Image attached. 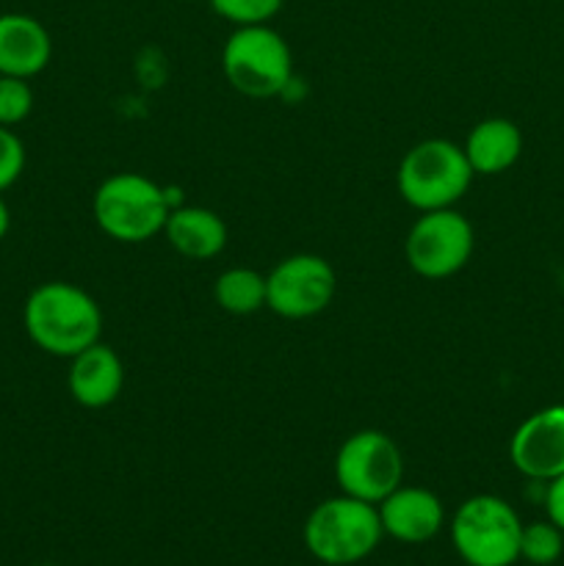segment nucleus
Returning <instances> with one entry per match:
<instances>
[{"label": "nucleus", "mask_w": 564, "mask_h": 566, "mask_svg": "<svg viewBox=\"0 0 564 566\" xmlns=\"http://www.w3.org/2000/svg\"><path fill=\"white\" fill-rule=\"evenodd\" d=\"M473 224L453 208L429 210L415 219L404 241L407 265L424 280H448L468 265L473 254Z\"/></svg>", "instance_id": "obj_8"}, {"label": "nucleus", "mask_w": 564, "mask_h": 566, "mask_svg": "<svg viewBox=\"0 0 564 566\" xmlns=\"http://www.w3.org/2000/svg\"><path fill=\"white\" fill-rule=\"evenodd\" d=\"M33 111V88L25 77L0 75V127H17Z\"/></svg>", "instance_id": "obj_19"}, {"label": "nucleus", "mask_w": 564, "mask_h": 566, "mask_svg": "<svg viewBox=\"0 0 564 566\" xmlns=\"http://www.w3.org/2000/svg\"><path fill=\"white\" fill-rule=\"evenodd\" d=\"M464 158H468L473 175H503L512 169L523 153V133L512 119L503 116H490L473 125L462 144Z\"/></svg>", "instance_id": "obj_14"}, {"label": "nucleus", "mask_w": 564, "mask_h": 566, "mask_svg": "<svg viewBox=\"0 0 564 566\" xmlns=\"http://www.w3.org/2000/svg\"><path fill=\"white\" fill-rule=\"evenodd\" d=\"M180 3H191V0H180Z\"/></svg>", "instance_id": "obj_23"}, {"label": "nucleus", "mask_w": 564, "mask_h": 566, "mask_svg": "<svg viewBox=\"0 0 564 566\" xmlns=\"http://www.w3.org/2000/svg\"><path fill=\"white\" fill-rule=\"evenodd\" d=\"M11 227V213H9V205H6V199L0 197V241L6 238V232H9Z\"/></svg>", "instance_id": "obj_22"}, {"label": "nucleus", "mask_w": 564, "mask_h": 566, "mask_svg": "<svg viewBox=\"0 0 564 566\" xmlns=\"http://www.w3.org/2000/svg\"><path fill=\"white\" fill-rule=\"evenodd\" d=\"M335 481L341 495L382 503L404 481V459L393 437L363 429L343 440L335 457Z\"/></svg>", "instance_id": "obj_7"}, {"label": "nucleus", "mask_w": 564, "mask_h": 566, "mask_svg": "<svg viewBox=\"0 0 564 566\" xmlns=\"http://www.w3.org/2000/svg\"><path fill=\"white\" fill-rule=\"evenodd\" d=\"M335 271L318 254H291L265 274V307L288 321L324 313L335 296Z\"/></svg>", "instance_id": "obj_9"}, {"label": "nucleus", "mask_w": 564, "mask_h": 566, "mask_svg": "<svg viewBox=\"0 0 564 566\" xmlns=\"http://www.w3.org/2000/svg\"><path fill=\"white\" fill-rule=\"evenodd\" d=\"M545 512L547 520L564 531V473L545 484Z\"/></svg>", "instance_id": "obj_21"}, {"label": "nucleus", "mask_w": 564, "mask_h": 566, "mask_svg": "<svg viewBox=\"0 0 564 566\" xmlns=\"http://www.w3.org/2000/svg\"><path fill=\"white\" fill-rule=\"evenodd\" d=\"M464 149L448 138H426L398 164V193L418 213L453 208L473 182Z\"/></svg>", "instance_id": "obj_3"}, {"label": "nucleus", "mask_w": 564, "mask_h": 566, "mask_svg": "<svg viewBox=\"0 0 564 566\" xmlns=\"http://www.w3.org/2000/svg\"><path fill=\"white\" fill-rule=\"evenodd\" d=\"M25 169V144L11 127H0V193L14 186Z\"/></svg>", "instance_id": "obj_20"}, {"label": "nucleus", "mask_w": 564, "mask_h": 566, "mask_svg": "<svg viewBox=\"0 0 564 566\" xmlns=\"http://www.w3.org/2000/svg\"><path fill=\"white\" fill-rule=\"evenodd\" d=\"M514 470L531 481L547 484L564 473V403L529 415L509 442Z\"/></svg>", "instance_id": "obj_10"}, {"label": "nucleus", "mask_w": 564, "mask_h": 566, "mask_svg": "<svg viewBox=\"0 0 564 566\" xmlns=\"http://www.w3.org/2000/svg\"><path fill=\"white\" fill-rule=\"evenodd\" d=\"M227 83L243 97L269 99L288 88L293 77V55L282 33L265 25H238L221 50Z\"/></svg>", "instance_id": "obj_5"}, {"label": "nucleus", "mask_w": 564, "mask_h": 566, "mask_svg": "<svg viewBox=\"0 0 564 566\" xmlns=\"http://www.w3.org/2000/svg\"><path fill=\"white\" fill-rule=\"evenodd\" d=\"M210 9L232 25H265L282 11L285 0H208Z\"/></svg>", "instance_id": "obj_18"}, {"label": "nucleus", "mask_w": 564, "mask_h": 566, "mask_svg": "<svg viewBox=\"0 0 564 566\" xmlns=\"http://www.w3.org/2000/svg\"><path fill=\"white\" fill-rule=\"evenodd\" d=\"M216 304L230 315H252L265 307V274L236 265V269L221 271L213 285Z\"/></svg>", "instance_id": "obj_16"}, {"label": "nucleus", "mask_w": 564, "mask_h": 566, "mask_svg": "<svg viewBox=\"0 0 564 566\" xmlns=\"http://www.w3.org/2000/svg\"><path fill=\"white\" fill-rule=\"evenodd\" d=\"M304 547L315 562L326 566L359 564L379 547V512L374 503L337 495L318 503L304 520Z\"/></svg>", "instance_id": "obj_2"}, {"label": "nucleus", "mask_w": 564, "mask_h": 566, "mask_svg": "<svg viewBox=\"0 0 564 566\" xmlns=\"http://www.w3.org/2000/svg\"><path fill=\"white\" fill-rule=\"evenodd\" d=\"M22 324L39 352L72 359L100 343L103 310L83 287L55 280L33 287L22 307Z\"/></svg>", "instance_id": "obj_1"}, {"label": "nucleus", "mask_w": 564, "mask_h": 566, "mask_svg": "<svg viewBox=\"0 0 564 566\" xmlns=\"http://www.w3.org/2000/svg\"><path fill=\"white\" fill-rule=\"evenodd\" d=\"M53 59V39L48 28L31 14L6 11L0 14V75L25 77L44 72Z\"/></svg>", "instance_id": "obj_12"}, {"label": "nucleus", "mask_w": 564, "mask_h": 566, "mask_svg": "<svg viewBox=\"0 0 564 566\" xmlns=\"http://www.w3.org/2000/svg\"><path fill=\"white\" fill-rule=\"evenodd\" d=\"M518 512L498 495H473L453 512L451 545L468 566H512L520 562Z\"/></svg>", "instance_id": "obj_6"}, {"label": "nucleus", "mask_w": 564, "mask_h": 566, "mask_svg": "<svg viewBox=\"0 0 564 566\" xmlns=\"http://www.w3.org/2000/svg\"><path fill=\"white\" fill-rule=\"evenodd\" d=\"M166 241L177 254L188 260H210L224 252L227 224L219 213L197 205L171 208L164 227Z\"/></svg>", "instance_id": "obj_15"}, {"label": "nucleus", "mask_w": 564, "mask_h": 566, "mask_svg": "<svg viewBox=\"0 0 564 566\" xmlns=\"http://www.w3.org/2000/svg\"><path fill=\"white\" fill-rule=\"evenodd\" d=\"M385 536L401 545H426L446 525V509L431 490L424 486H398L382 503H376Z\"/></svg>", "instance_id": "obj_11"}, {"label": "nucleus", "mask_w": 564, "mask_h": 566, "mask_svg": "<svg viewBox=\"0 0 564 566\" xmlns=\"http://www.w3.org/2000/svg\"><path fill=\"white\" fill-rule=\"evenodd\" d=\"M169 213V193L136 171L108 177L94 193V221L119 243L149 241L164 232Z\"/></svg>", "instance_id": "obj_4"}, {"label": "nucleus", "mask_w": 564, "mask_h": 566, "mask_svg": "<svg viewBox=\"0 0 564 566\" xmlns=\"http://www.w3.org/2000/svg\"><path fill=\"white\" fill-rule=\"evenodd\" d=\"M66 387L81 407H111L125 387V365L114 348L105 346V343H94L86 352L70 359Z\"/></svg>", "instance_id": "obj_13"}, {"label": "nucleus", "mask_w": 564, "mask_h": 566, "mask_svg": "<svg viewBox=\"0 0 564 566\" xmlns=\"http://www.w3.org/2000/svg\"><path fill=\"white\" fill-rule=\"evenodd\" d=\"M564 553V531L553 525L551 520L523 525L520 534V562L534 566H551L562 558Z\"/></svg>", "instance_id": "obj_17"}]
</instances>
